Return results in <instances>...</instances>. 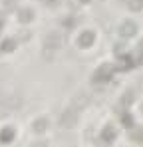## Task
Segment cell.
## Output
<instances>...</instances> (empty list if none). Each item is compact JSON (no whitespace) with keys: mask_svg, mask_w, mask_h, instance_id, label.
Returning <instances> with one entry per match:
<instances>
[{"mask_svg":"<svg viewBox=\"0 0 143 147\" xmlns=\"http://www.w3.org/2000/svg\"><path fill=\"white\" fill-rule=\"evenodd\" d=\"M92 40H94V36H92L90 32H84V34H82V38H80V44H82V46H88Z\"/></svg>","mask_w":143,"mask_h":147,"instance_id":"obj_6","label":"cell"},{"mask_svg":"<svg viewBox=\"0 0 143 147\" xmlns=\"http://www.w3.org/2000/svg\"><path fill=\"white\" fill-rule=\"evenodd\" d=\"M121 34H123V36H133V34H135V26L131 24V22L123 24L121 26Z\"/></svg>","mask_w":143,"mask_h":147,"instance_id":"obj_4","label":"cell"},{"mask_svg":"<svg viewBox=\"0 0 143 147\" xmlns=\"http://www.w3.org/2000/svg\"><path fill=\"white\" fill-rule=\"evenodd\" d=\"M44 48L48 52H56V50L62 48V36L58 34V32H52V34H48L46 40H44Z\"/></svg>","mask_w":143,"mask_h":147,"instance_id":"obj_1","label":"cell"},{"mask_svg":"<svg viewBox=\"0 0 143 147\" xmlns=\"http://www.w3.org/2000/svg\"><path fill=\"white\" fill-rule=\"evenodd\" d=\"M84 2H88V0H84Z\"/></svg>","mask_w":143,"mask_h":147,"instance_id":"obj_11","label":"cell"},{"mask_svg":"<svg viewBox=\"0 0 143 147\" xmlns=\"http://www.w3.org/2000/svg\"><path fill=\"white\" fill-rule=\"evenodd\" d=\"M139 88H141V90H143V80H139Z\"/></svg>","mask_w":143,"mask_h":147,"instance_id":"obj_10","label":"cell"},{"mask_svg":"<svg viewBox=\"0 0 143 147\" xmlns=\"http://www.w3.org/2000/svg\"><path fill=\"white\" fill-rule=\"evenodd\" d=\"M88 103H90V99H88L86 94H76V96H74V105H72V107H74V109H84Z\"/></svg>","mask_w":143,"mask_h":147,"instance_id":"obj_3","label":"cell"},{"mask_svg":"<svg viewBox=\"0 0 143 147\" xmlns=\"http://www.w3.org/2000/svg\"><path fill=\"white\" fill-rule=\"evenodd\" d=\"M115 133H113V127H105V133H103V139H113Z\"/></svg>","mask_w":143,"mask_h":147,"instance_id":"obj_7","label":"cell"},{"mask_svg":"<svg viewBox=\"0 0 143 147\" xmlns=\"http://www.w3.org/2000/svg\"><path fill=\"white\" fill-rule=\"evenodd\" d=\"M46 127H48V119H44V117L34 123V131H38V133H40V131H44Z\"/></svg>","mask_w":143,"mask_h":147,"instance_id":"obj_5","label":"cell"},{"mask_svg":"<svg viewBox=\"0 0 143 147\" xmlns=\"http://www.w3.org/2000/svg\"><path fill=\"white\" fill-rule=\"evenodd\" d=\"M141 6H143V0H131V8L133 10H139Z\"/></svg>","mask_w":143,"mask_h":147,"instance_id":"obj_8","label":"cell"},{"mask_svg":"<svg viewBox=\"0 0 143 147\" xmlns=\"http://www.w3.org/2000/svg\"><path fill=\"white\" fill-rule=\"evenodd\" d=\"M30 18H32V12H30V10H24L22 12V22H28Z\"/></svg>","mask_w":143,"mask_h":147,"instance_id":"obj_9","label":"cell"},{"mask_svg":"<svg viewBox=\"0 0 143 147\" xmlns=\"http://www.w3.org/2000/svg\"><path fill=\"white\" fill-rule=\"evenodd\" d=\"M76 121H78V113H76L74 107H72V109H66V111L60 115V125H64V127H72Z\"/></svg>","mask_w":143,"mask_h":147,"instance_id":"obj_2","label":"cell"}]
</instances>
